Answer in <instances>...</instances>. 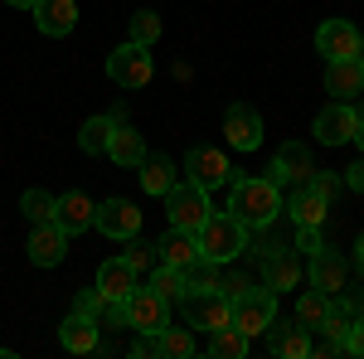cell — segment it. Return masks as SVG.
Returning a JSON list of instances; mask_svg holds the SVG:
<instances>
[{"mask_svg":"<svg viewBox=\"0 0 364 359\" xmlns=\"http://www.w3.org/2000/svg\"><path fill=\"white\" fill-rule=\"evenodd\" d=\"M360 58H364V44H360Z\"/></svg>","mask_w":364,"mask_h":359,"instance_id":"681fc988","label":"cell"},{"mask_svg":"<svg viewBox=\"0 0 364 359\" xmlns=\"http://www.w3.org/2000/svg\"><path fill=\"white\" fill-rule=\"evenodd\" d=\"M224 136L233 151H257L262 146V117L248 107V102H233L224 112Z\"/></svg>","mask_w":364,"mask_h":359,"instance_id":"7c38bea8","label":"cell"},{"mask_svg":"<svg viewBox=\"0 0 364 359\" xmlns=\"http://www.w3.org/2000/svg\"><path fill=\"white\" fill-rule=\"evenodd\" d=\"M151 286H156L166 301H185V296H190L185 267H170V262H156V277H151Z\"/></svg>","mask_w":364,"mask_h":359,"instance_id":"f1b7e54d","label":"cell"},{"mask_svg":"<svg viewBox=\"0 0 364 359\" xmlns=\"http://www.w3.org/2000/svg\"><path fill=\"white\" fill-rule=\"evenodd\" d=\"M132 286H136V267H132L127 257H112V262H102V267H97V291H102V296L127 301V296H132Z\"/></svg>","mask_w":364,"mask_h":359,"instance_id":"603a6c76","label":"cell"},{"mask_svg":"<svg viewBox=\"0 0 364 359\" xmlns=\"http://www.w3.org/2000/svg\"><path fill=\"white\" fill-rule=\"evenodd\" d=\"M326 92L336 97V102H355L364 92V58H331L326 63Z\"/></svg>","mask_w":364,"mask_h":359,"instance_id":"8fae6325","label":"cell"},{"mask_svg":"<svg viewBox=\"0 0 364 359\" xmlns=\"http://www.w3.org/2000/svg\"><path fill=\"white\" fill-rule=\"evenodd\" d=\"M156 257L170 262V267H190V262L199 257V238L190 233V228H170L166 238L156 243Z\"/></svg>","mask_w":364,"mask_h":359,"instance_id":"cb8c5ba5","label":"cell"},{"mask_svg":"<svg viewBox=\"0 0 364 359\" xmlns=\"http://www.w3.org/2000/svg\"><path fill=\"white\" fill-rule=\"evenodd\" d=\"M340 185H345V180H340V175H331V170H316V175H311V190H321L326 199H331Z\"/></svg>","mask_w":364,"mask_h":359,"instance_id":"f35d334b","label":"cell"},{"mask_svg":"<svg viewBox=\"0 0 364 359\" xmlns=\"http://www.w3.org/2000/svg\"><path fill=\"white\" fill-rule=\"evenodd\" d=\"M233 301V326L257 340V335L272 326V316H277V291L272 286H248V291H238V296H228Z\"/></svg>","mask_w":364,"mask_h":359,"instance_id":"3957f363","label":"cell"},{"mask_svg":"<svg viewBox=\"0 0 364 359\" xmlns=\"http://www.w3.org/2000/svg\"><path fill=\"white\" fill-rule=\"evenodd\" d=\"M355 112H364V92H360V107H355Z\"/></svg>","mask_w":364,"mask_h":359,"instance_id":"c3c4849f","label":"cell"},{"mask_svg":"<svg viewBox=\"0 0 364 359\" xmlns=\"http://www.w3.org/2000/svg\"><path fill=\"white\" fill-rule=\"evenodd\" d=\"M355 141H360V151H364V112H360V122H355Z\"/></svg>","mask_w":364,"mask_h":359,"instance_id":"f6af8a7d","label":"cell"},{"mask_svg":"<svg viewBox=\"0 0 364 359\" xmlns=\"http://www.w3.org/2000/svg\"><path fill=\"white\" fill-rule=\"evenodd\" d=\"M321 243H326V238H321V228H316V223H296V238H291V248H296V252H306V257H311Z\"/></svg>","mask_w":364,"mask_h":359,"instance_id":"74e56055","label":"cell"},{"mask_svg":"<svg viewBox=\"0 0 364 359\" xmlns=\"http://www.w3.org/2000/svg\"><path fill=\"white\" fill-rule=\"evenodd\" d=\"M151 73H156V63H151V44H136V39H127L112 58H107V78L117 87H146L151 83Z\"/></svg>","mask_w":364,"mask_h":359,"instance_id":"8992f818","label":"cell"},{"mask_svg":"<svg viewBox=\"0 0 364 359\" xmlns=\"http://www.w3.org/2000/svg\"><path fill=\"white\" fill-rule=\"evenodd\" d=\"M185 180H195L199 190H219V185H233V166H228L224 151L195 146V151L185 156Z\"/></svg>","mask_w":364,"mask_h":359,"instance_id":"ba28073f","label":"cell"},{"mask_svg":"<svg viewBox=\"0 0 364 359\" xmlns=\"http://www.w3.org/2000/svg\"><path fill=\"white\" fill-rule=\"evenodd\" d=\"M92 321H97V331H122V326H127V306L112 301V296H102L97 311H92Z\"/></svg>","mask_w":364,"mask_h":359,"instance_id":"e575fe53","label":"cell"},{"mask_svg":"<svg viewBox=\"0 0 364 359\" xmlns=\"http://www.w3.org/2000/svg\"><path fill=\"white\" fill-rule=\"evenodd\" d=\"M5 5H20V10H34L39 0H5Z\"/></svg>","mask_w":364,"mask_h":359,"instance_id":"7dc6e473","label":"cell"},{"mask_svg":"<svg viewBox=\"0 0 364 359\" xmlns=\"http://www.w3.org/2000/svg\"><path fill=\"white\" fill-rule=\"evenodd\" d=\"M185 316H190L195 331H219V326L233 321V301H228L219 286H195L185 296Z\"/></svg>","mask_w":364,"mask_h":359,"instance_id":"52a82bcc","label":"cell"},{"mask_svg":"<svg viewBox=\"0 0 364 359\" xmlns=\"http://www.w3.org/2000/svg\"><path fill=\"white\" fill-rule=\"evenodd\" d=\"M262 335H267V350L282 355V359H306L311 355V331L301 321H277V316H272V326Z\"/></svg>","mask_w":364,"mask_h":359,"instance_id":"9a60e30c","label":"cell"},{"mask_svg":"<svg viewBox=\"0 0 364 359\" xmlns=\"http://www.w3.org/2000/svg\"><path fill=\"white\" fill-rule=\"evenodd\" d=\"M311 286H321L326 296H340L345 286H350V267H345V257L336 248H321L311 252Z\"/></svg>","mask_w":364,"mask_h":359,"instance_id":"4fadbf2b","label":"cell"},{"mask_svg":"<svg viewBox=\"0 0 364 359\" xmlns=\"http://www.w3.org/2000/svg\"><path fill=\"white\" fill-rule=\"evenodd\" d=\"M311 175H316V161H311V151L301 146V141H287L277 151V161L267 166V180L272 185H311Z\"/></svg>","mask_w":364,"mask_h":359,"instance_id":"9c48e42d","label":"cell"},{"mask_svg":"<svg viewBox=\"0 0 364 359\" xmlns=\"http://www.w3.org/2000/svg\"><path fill=\"white\" fill-rule=\"evenodd\" d=\"M355 262L364 267V233H360V243H355Z\"/></svg>","mask_w":364,"mask_h":359,"instance_id":"bcb514c9","label":"cell"},{"mask_svg":"<svg viewBox=\"0 0 364 359\" xmlns=\"http://www.w3.org/2000/svg\"><path fill=\"white\" fill-rule=\"evenodd\" d=\"M170 185H175V166H170L166 156H146V161H141V190L166 199Z\"/></svg>","mask_w":364,"mask_h":359,"instance_id":"4316f807","label":"cell"},{"mask_svg":"<svg viewBox=\"0 0 364 359\" xmlns=\"http://www.w3.org/2000/svg\"><path fill=\"white\" fill-rule=\"evenodd\" d=\"M54 204H58V199H54V194H44V190H25V194H20V209H25L29 223H49V219H54Z\"/></svg>","mask_w":364,"mask_h":359,"instance_id":"1f68e13d","label":"cell"},{"mask_svg":"<svg viewBox=\"0 0 364 359\" xmlns=\"http://www.w3.org/2000/svg\"><path fill=\"white\" fill-rule=\"evenodd\" d=\"M97 340H102V331H97V321L83 316V311H73V316L58 326V345H63L68 355H92V350H97Z\"/></svg>","mask_w":364,"mask_h":359,"instance_id":"44dd1931","label":"cell"},{"mask_svg":"<svg viewBox=\"0 0 364 359\" xmlns=\"http://www.w3.org/2000/svg\"><path fill=\"white\" fill-rule=\"evenodd\" d=\"M25 248H29V262H34V267H58V262H63V252H68V233H63L54 219H49V223H34V233H29Z\"/></svg>","mask_w":364,"mask_h":359,"instance_id":"5bb4252c","label":"cell"},{"mask_svg":"<svg viewBox=\"0 0 364 359\" xmlns=\"http://www.w3.org/2000/svg\"><path fill=\"white\" fill-rule=\"evenodd\" d=\"M262 282L272 286V291H291L296 282H301V252L296 248H277L262 257Z\"/></svg>","mask_w":364,"mask_h":359,"instance_id":"d6986e66","label":"cell"},{"mask_svg":"<svg viewBox=\"0 0 364 359\" xmlns=\"http://www.w3.org/2000/svg\"><path fill=\"white\" fill-rule=\"evenodd\" d=\"M132 39H136V44H156V39H161V15H156V10H136V15H132Z\"/></svg>","mask_w":364,"mask_h":359,"instance_id":"d590c367","label":"cell"},{"mask_svg":"<svg viewBox=\"0 0 364 359\" xmlns=\"http://www.w3.org/2000/svg\"><path fill=\"white\" fill-rule=\"evenodd\" d=\"M122 257L136 267V277H141V272H151V267L161 262V257H156V243H141L136 233H132V238H122Z\"/></svg>","mask_w":364,"mask_h":359,"instance_id":"d6a6232c","label":"cell"},{"mask_svg":"<svg viewBox=\"0 0 364 359\" xmlns=\"http://www.w3.org/2000/svg\"><path fill=\"white\" fill-rule=\"evenodd\" d=\"M161 355H170V359L195 355V331H185V326H166V331H161Z\"/></svg>","mask_w":364,"mask_h":359,"instance_id":"836d02e7","label":"cell"},{"mask_svg":"<svg viewBox=\"0 0 364 359\" xmlns=\"http://www.w3.org/2000/svg\"><path fill=\"white\" fill-rule=\"evenodd\" d=\"M112 117H92V122H83V132H78V146H83L87 156H107V136H112Z\"/></svg>","mask_w":364,"mask_h":359,"instance_id":"f546056e","label":"cell"},{"mask_svg":"<svg viewBox=\"0 0 364 359\" xmlns=\"http://www.w3.org/2000/svg\"><path fill=\"white\" fill-rule=\"evenodd\" d=\"M345 355H364V316H355V331L345 340Z\"/></svg>","mask_w":364,"mask_h":359,"instance_id":"60d3db41","label":"cell"},{"mask_svg":"<svg viewBox=\"0 0 364 359\" xmlns=\"http://www.w3.org/2000/svg\"><path fill=\"white\" fill-rule=\"evenodd\" d=\"M107 156H112L117 166H141V161H146V141H141V132H132L127 122H117L112 136H107Z\"/></svg>","mask_w":364,"mask_h":359,"instance_id":"d4e9b609","label":"cell"},{"mask_svg":"<svg viewBox=\"0 0 364 359\" xmlns=\"http://www.w3.org/2000/svg\"><path fill=\"white\" fill-rule=\"evenodd\" d=\"M355 122H360V112L350 102H331L316 117V141L321 146H345V141H355Z\"/></svg>","mask_w":364,"mask_h":359,"instance_id":"e0dca14e","label":"cell"},{"mask_svg":"<svg viewBox=\"0 0 364 359\" xmlns=\"http://www.w3.org/2000/svg\"><path fill=\"white\" fill-rule=\"evenodd\" d=\"M199 257H209V262H233L238 252H248V223L238 219L233 209H209V219L199 223Z\"/></svg>","mask_w":364,"mask_h":359,"instance_id":"6da1fadb","label":"cell"},{"mask_svg":"<svg viewBox=\"0 0 364 359\" xmlns=\"http://www.w3.org/2000/svg\"><path fill=\"white\" fill-rule=\"evenodd\" d=\"M248 286H252V282H248V277H238V272L219 277V291H224V296H238V291H248Z\"/></svg>","mask_w":364,"mask_h":359,"instance_id":"7bdbcfd3","label":"cell"},{"mask_svg":"<svg viewBox=\"0 0 364 359\" xmlns=\"http://www.w3.org/2000/svg\"><path fill=\"white\" fill-rule=\"evenodd\" d=\"M282 204H287V199H282V190L267 180V175H262V180H233V199H228V209L248 223V228L277 223Z\"/></svg>","mask_w":364,"mask_h":359,"instance_id":"7a4b0ae2","label":"cell"},{"mask_svg":"<svg viewBox=\"0 0 364 359\" xmlns=\"http://www.w3.org/2000/svg\"><path fill=\"white\" fill-rule=\"evenodd\" d=\"M185 282H190V291H195V286H219V262L195 257V262L185 267Z\"/></svg>","mask_w":364,"mask_h":359,"instance_id":"8d00e7d4","label":"cell"},{"mask_svg":"<svg viewBox=\"0 0 364 359\" xmlns=\"http://www.w3.org/2000/svg\"><path fill=\"white\" fill-rule=\"evenodd\" d=\"M214 340H209V355H219V359H243L248 355V335L238 331L233 321L228 326H219V331H209Z\"/></svg>","mask_w":364,"mask_h":359,"instance_id":"83f0119b","label":"cell"},{"mask_svg":"<svg viewBox=\"0 0 364 359\" xmlns=\"http://www.w3.org/2000/svg\"><path fill=\"white\" fill-rule=\"evenodd\" d=\"M92 228L107 233L112 243H122V238H132V233L141 228V209L132 204V199H102L97 214H92Z\"/></svg>","mask_w":364,"mask_h":359,"instance_id":"30bf717a","label":"cell"},{"mask_svg":"<svg viewBox=\"0 0 364 359\" xmlns=\"http://www.w3.org/2000/svg\"><path fill=\"white\" fill-rule=\"evenodd\" d=\"M34 25H39V34H49V39H63V34H73V25H78V5L73 0H39L34 5Z\"/></svg>","mask_w":364,"mask_h":359,"instance_id":"ffe728a7","label":"cell"},{"mask_svg":"<svg viewBox=\"0 0 364 359\" xmlns=\"http://www.w3.org/2000/svg\"><path fill=\"white\" fill-rule=\"evenodd\" d=\"M326 311H331V296H326V291H321V286H311L306 296H301V301H296V321H301V326H306V331H316V326H321V321H326Z\"/></svg>","mask_w":364,"mask_h":359,"instance_id":"4dcf8cb0","label":"cell"},{"mask_svg":"<svg viewBox=\"0 0 364 359\" xmlns=\"http://www.w3.org/2000/svg\"><path fill=\"white\" fill-rule=\"evenodd\" d=\"M92 214H97V204L87 199L83 190H73V194H63L54 204V223L73 238V233H83V228H92Z\"/></svg>","mask_w":364,"mask_h":359,"instance_id":"7402d4cb","label":"cell"},{"mask_svg":"<svg viewBox=\"0 0 364 359\" xmlns=\"http://www.w3.org/2000/svg\"><path fill=\"white\" fill-rule=\"evenodd\" d=\"M166 214H170V228L199 233V223L209 219V190H199L195 180H175L166 190Z\"/></svg>","mask_w":364,"mask_h":359,"instance_id":"277c9868","label":"cell"},{"mask_svg":"<svg viewBox=\"0 0 364 359\" xmlns=\"http://www.w3.org/2000/svg\"><path fill=\"white\" fill-rule=\"evenodd\" d=\"M316 331L326 335V340H336L340 350H345V340H350V331H355V306L340 301V296H331V311H326V321H321Z\"/></svg>","mask_w":364,"mask_h":359,"instance_id":"484cf974","label":"cell"},{"mask_svg":"<svg viewBox=\"0 0 364 359\" xmlns=\"http://www.w3.org/2000/svg\"><path fill=\"white\" fill-rule=\"evenodd\" d=\"M127 326L132 331H141V335H156V331H166L170 326V301L156 291V286H132V296H127Z\"/></svg>","mask_w":364,"mask_h":359,"instance_id":"5b68a950","label":"cell"},{"mask_svg":"<svg viewBox=\"0 0 364 359\" xmlns=\"http://www.w3.org/2000/svg\"><path fill=\"white\" fill-rule=\"evenodd\" d=\"M127 355H136V359H151V355H161V331H156V335H141V340L132 345V350H127Z\"/></svg>","mask_w":364,"mask_h":359,"instance_id":"ab89813d","label":"cell"},{"mask_svg":"<svg viewBox=\"0 0 364 359\" xmlns=\"http://www.w3.org/2000/svg\"><path fill=\"white\" fill-rule=\"evenodd\" d=\"M360 29L350 25V20H326V25L316 29V49H321V54H326V63H331V58H355L360 54Z\"/></svg>","mask_w":364,"mask_h":359,"instance_id":"2e32d148","label":"cell"},{"mask_svg":"<svg viewBox=\"0 0 364 359\" xmlns=\"http://www.w3.org/2000/svg\"><path fill=\"white\" fill-rule=\"evenodd\" d=\"M350 306H355V316H364V286L355 291V301H350Z\"/></svg>","mask_w":364,"mask_h":359,"instance_id":"ee69618b","label":"cell"},{"mask_svg":"<svg viewBox=\"0 0 364 359\" xmlns=\"http://www.w3.org/2000/svg\"><path fill=\"white\" fill-rule=\"evenodd\" d=\"M287 214H291V223H326V214H331V199L321 190H311V185H291V194H287V204H282Z\"/></svg>","mask_w":364,"mask_h":359,"instance_id":"ac0fdd59","label":"cell"},{"mask_svg":"<svg viewBox=\"0 0 364 359\" xmlns=\"http://www.w3.org/2000/svg\"><path fill=\"white\" fill-rule=\"evenodd\" d=\"M340 180H345V185H350V190H355V194H364V156H360V161H355V166H350V170H345Z\"/></svg>","mask_w":364,"mask_h":359,"instance_id":"b9f144b4","label":"cell"}]
</instances>
